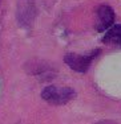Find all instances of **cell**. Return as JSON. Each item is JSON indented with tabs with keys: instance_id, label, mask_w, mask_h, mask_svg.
<instances>
[{
	"instance_id": "cell-6",
	"label": "cell",
	"mask_w": 121,
	"mask_h": 124,
	"mask_svg": "<svg viewBox=\"0 0 121 124\" xmlns=\"http://www.w3.org/2000/svg\"><path fill=\"white\" fill-rule=\"evenodd\" d=\"M35 16V11L32 4L28 1H23L19 5V21L21 25H29V23L33 20Z\"/></svg>"
},
{
	"instance_id": "cell-4",
	"label": "cell",
	"mask_w": 121,
	"mask_h": 124,
	"mask_svg": "<svg viewBox=\"0 0 121 124\" xmlns=\"http://www.w3.org/2000/svg\"><path fill=\"white\" fill-rule=\"evenodd\" d=\"M96 29L97 32L108 31L114 23V12L109 5H100L96 11Z\"/></svg>"
},
{
	"instance_id": "cell-7",
	"label": "cell",
	"mask_w": 121,
	"mask_h": 124,
	"mask_svg": "<svg viewBox=\"0 0 121 124\" xmlns=\"http://www.w3.org/2000/svg\"><path fill=\"white\" fill-rule=\"evenodd\" d=\"M96 124H119V123L112 122V120H101V122H97Z\"/></svg>"
},
{
	"instance_id": "cell-5",
	"label": "cell",
	"mask_w": 121,
	"mask_h": 124,
	"mask_svg": "<svg viewBox=\"0 0 121 124\" xmlns=\"http://www.w3.org/2000/svg\"><path fill=\"white\" fill-rule=\"evenodd\" d=\"M102 42L108 45H120L121 46V24L112 25L105 32L102 37Z\"/></svg>"
},
{
	"instance_id": "cell-1",
	"label": "cell",
	"mask_w": 121,
	"mask_h": 124,
	"mask_svg": "<svg viewBox=\"0 0 121 124\" xmlns=\"http://www.w3.org/2000/svg\"><path fill=\"white\" fill-rule=\"evenodd\" d=\"M76 96V91L71 87H56V86H47L41 91V98L45 102L55 106H63L71 102Z\"/></svg>"
},
{
	"instance_id": "cell-3",
	"label": "cell",
	"mask_w": 121,
	"mask_h": 124,
	"mask_svg": "<svg viewBox=\"0 0 121 124\" xmlns=\"http://www.w3.org/2000/svg\"><path fill=\"white\" fill-rule=\"evenodd\" d=\"M25 71L28 74L36 75L41 81H51L56 75L55 67L45 61H28L25 63Z\"/></svg>"
},
{
	"instance_id": "cell-2",
	"label": "cell",
	"mask_w": 121,
	"mask_h": 124,
	"mask_svg": "<svg viewBox=\"0 0 121 124\" xmlns=\"http://www.w3.org/2000/svg\"><path fill=\"white\" fill-rule=\"evenodd\" d=\"M100 54V49L91 50L87 54H76V53H67L64 57V62L71 67L72 70L77 73H85L89 69L91 63L97 55Z\"/></svg>"
}]
</instances>
